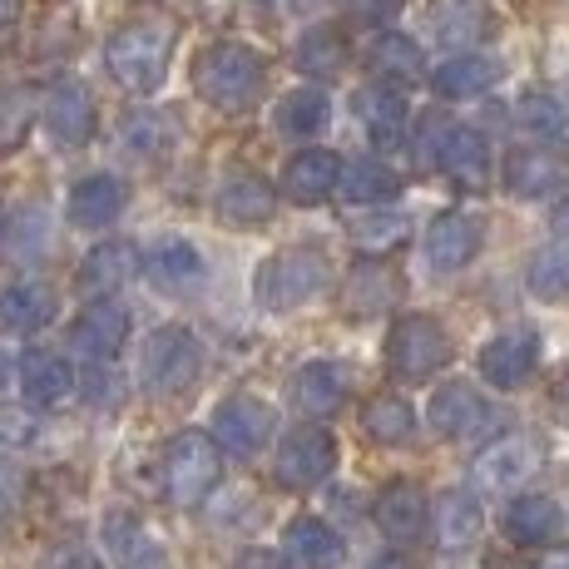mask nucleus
I'll return each instance as SVG.
<instances>
[{
    "label": "nucleus",
    "mask_w": 569,
    "mask_h": 569,
    "mask_svg": "<svg viewBox=\"0 0 569 569\" xmlns=\"http://www.w3.org/2000/svg\"><path fill=\"white\" fill-rule=\"evenodd\" d=\"M129 342V312L119 308V302H94V308H84L74 317L70 327V347L74 352H84L90 362H109V357H119V347Z\"/></svg>",
    "instance_id": "obj_20"
},
{
    "label": "nucleus",
    "mask_w": 569,
    "mask_h": 569,
    "mask_svg": "<svg viewBox=\"0 0 569 569\" xmlns=\"http://www.w3.org/2000/svg\"><path fill=\"white\" fill-rule=\"evenodd\" d=\"M555 228H560V238H569V199L555 208Z\"/></svg>",
    "instance_id": "obj_51"
},
{
    "label": "nucleus",
    "mask_w": 569,
    "mask_h": 569,
    "mask_svg": "<svg viewBox=\"0 0 569 569\" xmlns=\"http://www.w3.org/2000/svg\"><path fill=\"white\" fill-rule=\"evenodd\" d=\"M20 10V0H0V20H10Z\"/></svg>",
    "instance_id": "obj_52"
},
{
    "label": "nucleus",
    "mask_w": 569,
    "mask_h": 569,
    "mask_svg": "<svg viewBox=\"0 0 569 569\" xmlns=\"http://www.w3.org/2000/svg\"><path fill=\"white\" fill-rule=\"evenodd\" d=\"M74 228H109L119 213H124V183L114 173H84L70 189V203H64Z\"/></svg>",
    "instance_id": "obj_25"
},
{
    "label": "nucleus",
    "mask_w": 569,
    "mask_h": 569,
    "mask_svg": "<svg viewBox=\"0 0 569 569\" xmlns=\"http://www.w3.org/2000/svg\"><path fill=\"white\" fill-rule=\"evenodd\" d=\"M337 193L347 203H391L401 193V179L381 159H357L337 169Z\"/></svg>",
    "instance_id": "obj_33"
},
{
    "label": "nucleus",
    "mask_w": 569,
    "mask_h": 569,
    "mask_svg": "<svg viewBox=\"0 0 569 569\" xmlns=\"http://www.w3.org/2000/svg\"><path fill=\"white\" fill-rule=\"evenodd\" d=\"M337 470V441L322 431V426H298V431L282 436L278 461H272V476L288 490H317L327 476Z\"/></svg>",
    "instance_id": "obj_8"
},
{
    "label": "nucleus",
    "mask_w": 569,
    "mask_h": 569,
    "mask_svg": "<svg viewBox=\"0 0 569 569\" xmlns=\"http://www.w3.org/2000/svg\"><path fill=\"white\" fill-rule=\"evenodd\" d=\"M480 253V218L476 213H441L431 228H426V262L436 272H461L470 258Z\"/></svg>",
    "instance_id": "obj_17"
},
{
    "label": "nucleus",
    "mask_w": 569,
    "mask_h": 569,
    "mask_svg": "<svg viewBox=\"0 0 569 569\" xmlns=\"http://www.w3.org/2000/svg\"><path fill=\"white\" fill-rule=\"evenodd\" d=\"M362 569H411V565L401 560V555H371V560H367Z\"/></svg>",
    "instance_id": "obj_49"
},
{
    "label": "nucleus",
    "mask_w": 569,
    "mask_h": 569,
    "mask_svg": "<svg viewBox=\"0 0 569 569\" xmlns=\"http://www.w3.org/2000/svg\"><path fill=\"white\" fill-rule=\"evenodd\" d=\"M352 238H357V248H367V253H387V248H397L401 238H407V218H401V213L357 218V223H352Z\"/></svg>",
    "instance_id": "obj_42"
},
{
    "label": "nucleus",
    "mask_w": 569,
    "mask_h": 569,
    "mask_svg": "<svg viewBox=\"0 0 569 569\" xmlns=\"http://www.w3.org/2000/svg\"><path fill=\"white\" fill-rule=\"evenodd\" d=\"M332 119V104H327L322 90H292L288 100L278 104V129L288 139H312L322 134V124Z\"/></svg>",
    "instance_id": "obj_37"
},
{
    "label": "nucleus",
    "mask_w": 569,
    "mask_h": 569,
    "mask_svg": "<svg viewBox=\"0 0 569 569\" xmlns=\"http://www.w3.org/2000/svg\"><path fill=\"white\" fill-rule=\"evenodd\" d=\"M337 154H327V149H302L298 159L282 169V193H288L292 203H322L337 193Z\"/></svg>",
    "instance_id": "obj_29"
},
{
    "label": "nucleus",
    "mask_w": 569,
    "mask_h": 569,
    "mask_svg": "<svg viewBox=\"0 0 569 569\" xmlns=\"http://www.w3.org/2000/svg\"><path fill=\"white\" fill-rule=\"evenodd\" d=\"M278 208V189H272L262 173H228L223 189H218V218L233 228H258L272 218Z\"/></svg>",
    "instance_id": "obj_21"
},
{
    "label": "nucleus",
    "mask_w": 569,
    "mask_h": 569,
    "mask_svg": "<svg viewBox=\"0 0 569 569\" xmlns=\"http://www.w3.org/2000/svg\"><path fill=\"white\" fill-rule=\"evenodd\" d=\"M362 431L377 446H407L416 436V411L401 397H391V391L387 397H371L362 407Z\"/></svg>",
    "instance_id": "obj_35"
},
{
    "label": "nucleus",
    "mask_w": 569,
    "mask_h": 569,
    "mask_svg": "<svg viewBox=\"0 0 569 569\" xmlns=\"http://www.w3.org/2000/svg\"><path fill=\"white\" fill-rule=\"evenodd\" d=\"M282 555H288V565H302V569H332L342 560V535L327 520L298 516L282 530Z\"/></svg>",
    "instance_id": "obj_27"
},
{
    "label": "nucleus",
    "mask_w": 569,
    "mask_h": 569,
    "mask_svg": "<svg viewBox=\"0 0 569 569\" xmlns=\"http://www.w3.org/2000/svg\"><path fill=\"white\" fill-rule=\"evenodd\" d=\"M119 144H124V154H134V159H159L163 149H169L163 119H159V114H149V109L129 114V119H124V129H119Z\"/></svg>",
    "instance_id": "obj_41"
},
{
    "label": "nucleus",
    "mask_w": 569,
    "mask_h": 569,
    "mask_svg": "<svg viewBox=\"0 0 569 569\" xmlns=\"http://www.w3.org/2000/svg\"><path fill=\"white\" fill-rule=\"evenodd\" d=\"M233 569H292V565H288V555L282 550H243Z\"/></svg>",
    "instance_id": "obj_46"
},
{
    "label": "nucleus",
    "mask_w": 569,
    "mask_h": 569,
    "mask_svg": "<svg viewBox=\"0 0 569 569\" xmlns=\"http://www.w3.org/2000/svg\"><path fill=\"white\" fill-rule=\"evenodd\" d=\"M347 36L337 26H312L308 36L298 40V70L312 74V80H332V74L347 70Z\"/></svg>",
    "instance_id": "obj_34"
},
{
    "label": "nucleus",
    "mask_w": 569,
    "mask_h": 569,
    "mask_svg": "<svg viewBox=\"0 0 569 569\" xmlns=\"http://www.w3.org/2000/svg\"><path fill=\"white\" fill-rule=\"evenodd\" d=\"M486 569H535V565L525 560V555H490Z\"/></svg>",
    "instance_id": "obj_47"
},
{
    "label": "nucleus",
    "mask_w": 569,
    "mask_h": 569,
    "mask_svg": "<svg viewBox=\"0 0 569 569\" xmlns=\"http://www.w3.org/2000/svg\"><path fill=\"white\" fill-rule=\"evenodd\" d=\"M40 114V94L30 84H0V154H16Z\"/></svg>",
    "instance_id": "obj_36"
},
{
    "label": "nucleus",
    "mask_w": 569,
    "mask_h": 569,
    "mask_svg": "<svg viewBox=\"0 0 569 569\" xmlns=\"http://www.w3.org/2000/svg\"><path fill=\"white\" fill-rule=\"evenodd\" d=\"M10 490H16L10 486V470L0 466V525H6V516H10Z\"/></svg>",
    "instance_id": "obj_50"
},
{
    "label": "nucleus",
    "mask_w": 569,
    "mask_h": 569,
    "mask_svg": "<svg viewBox=\"0 0 569 569\" xmlns=\"http://www.w3.org/2000/svg\"><path fill=\"white\" fill-rule=\"evenodd\" d=\"M525 288H530L535 298H545V302L569 298V248L565 243L540 248V253L530 258V268H525Z\"/></svg>",
    "instance_id": "obj_39"
},
{
    "label": "nucleus",
    "mask_w": 569,
    "mask_h": 569,
    "mask_svg": "<svg viewBox=\"0 0 569 569\" xmlns=\"http://www.w3.org/2000/svg\"><path fill=\"white\" fill-rule=\"evenodd\" d=\"M104 550L114 555L119 569H173L169 550L159 545V535L144 520H134L129 510L104 516Z\"/></svg>",
    "instance_id": "obj_18"
},
{
    "label": "nucleus",
    "mask_w": 569,
    "mask_h": 569,
    "mask_svg": "<svg viewBox=\"0 0 569 569\" xmlns=\"http://www.w3.org/2000/svg\"><path fill=\"white\" fill-rule=\"evenodd\" d=\"M139 272V253L129 243H100L90 248V258L80 262V292H90V298H109V292H119L129 278Z\"/></svg>",
    "instance_id": "obj_31"
},
{
    "label": "nucleus",
    "mask_w": 569,
    "mask_h": 569,
    "mask_svg": "<svg viewBox=\"0 0 569 569\" xmlns=\"http://www.w3.org/2000/svg\"><path fill=\"white\" fill-rule=\"evenodd\" d=\"M555 411H560V421L569 426V367H565V377H560V387H555Z\"/></svg>",
    "instance_id": "obj_48"
},
{
    "label": "nucleus",
    "mask_w": 569,
    "mask_h": 569,
    "mask_svg": "<svg viewBox=\"0 0 569 569\" xmlns=\"http://www.w3.org/2000/svg\"><path fill=\"white\" fill-rule=\"evenodd\" d=\"M193 90L213 109H243L262 90V54L238 40H213L193 54Z\"/></svg>",
    "instance_id": "obj_3"
},
{
    "label": "nucleus",
    "mask_w": 569,
    "mask_h": 569,
    "mask_svg": "<svg viewBox=\"0 0 569 569\" xmlns=\"http://www.w3.org/2000/svg\"><path fill=\"white\" fill-rule=\"evenodd\" d=\"M436 540H441V550H470V545L480 540V506L470 490H446L441 500H436Z\"/></svg>",
    "instance_id": "obj_32"
},
{
    "label": "nucleus",
    "mask_w": 569,
    "mask_h": 569,
    "mask_svg": "<svg viewBox=\"0 0 569 569\" xmlns=\"http://www.w3.org/2000/svg\"><path fill=\"white\" fill-rule=\"evenodd\" d=\"M387 362L397 377L407 381H426L436 377L446 362H451V337L436 317L426 312H411V317H397L387 332Z\"/></svg>",
    "instance_id": "obj_7"
},
{
    "label": "nucleus",
    "mask_w": 569,
    "mask_h": 569,
    "mask_svg": "<svg viewBox=\"0 0 569 569\" xmlns=\"http://www.w3.org/2000/svg\"><path fill=\"white\" fill-rule=\"evenodd\" d=\"M506 535L525 550H545L565 535V510L550 496H516L506 510Z\"/></svg>",
    "instance_id": "obj_24"
},
{
    "label": "nucleus",
    "mask_w": 569,
    "mask_h": 569,
    "mask_svg": "<svg viewBox=\"0 0 569 569\" xmlns=\"http://www.w3.org/2000/svg\"><path fill=\"white\" fill-rule=\"evenodd\" d=\"M54 317V292L46 282H10L0 292V332L6 337H30Z\"/></svg>",
    "instance_id": "obj_28"
},
{
    "label": "nucleus",
    "mask_w": 569,
    "mask_h": 569,
    "mask_svg": "<svg viewBox=\"0 0 569 569\" xmlns=\"http://www.w3.org/2000/svg\"><path fill=\"white\" fill-rule=\"evenodd\" d=\"M506 189L516 199H555V193L569 189V159L560 149H545V144L516 149L506 159Z\"/></svg>",
    "instance_id": "obj_12"
},
{
    "label": "nucleus",
    "mask_w": 569,
    "mask_h": 569,
    "mask_svg": "<svg viewBox=\"0 0 569 569\" xmlns=\"http://www.w3.org/2000/svg\"><path fill=\"white\" fill-rule=\"evenodd\" d=\"M272 436V407L258 397H228L213 407V446L228 456H258Z\"/></svg>",
    "instance_id": "obj_9"
},
{
    "label": "nucleus",
    "mask_w": 569,
    "mask_h": 569,
    "mask_svg": "<svg viewBox=\"0 0 569 569\" xmlns=\"http://www.w3.org/2000/svg\"><path fill=\"white\" fill-rule=\"evenodd\" d=\"M199 367H203V347L189 327L169 322V327H154V332L144 337L139 381H144V391H154V397H179L183 387L199 381Z\"/></svg>",
    "instance_id": "obj_6"
},
{
    "label": "nucleus",
    "mask_w": 569,
    "mask_h": 569,
    "mask_svg": "<svg viewBox=\"0 0 569 569\" xmlns=\"http://www.w3.org/2000/svg\"><path fill=\"white\" fill-rule=\"evenodd\" d=\"M426 421H431V431L446 436V441H466V436H480L490 426V407L480 401L476 387L446 381V387H436L431 407H426Z\"/></svg>",
    "instance_id": "obj_14"
},
{
    "label": "nucleus",
    "mask_w": 569,
    "mask_h": 569,
    "mask_svg": "<svg viewBox=\"0 0 569 569\" xmlns=\"http://www.w3.org/2000/svg\"><path fill=\"white\" fill-rule=\"evenodd\" d=\"M397 298H401V278L387 262H357L342 278V288H337V308L352 317H371V312L391 308Z\"/></svg>",
    "instance_id": "obj_23"
},
{
    "label": "nucleus",
    "mask_w": 569,
    "mask_h": 569,
    "mask_svg": "<svg viewBox=\"0 0 569 569\" xmlns=\"http://www.w3.org/2000/svg\"><path fill=\"white\" fill-rule=\"evenodd\" d=\"M144 278L154 282L159 292L179 298V292L203 288L208 268H203V253L189 243V238H159V243L144 253Z\"/></svg>",
    "instance_id": "obj_16"
},
{
    "label": "nucleus",
    "mask_w": 569,
    "mask_h": 569,
    "mask_svg": "<svg viewBox=\"0 0 569 569\" xmlns=\"http://www.w3.org/2000/svg\"><path fill=\"white\" fill-rule=\"evenodd\" d=\"M218 480H223V451L208 431H179L163 446V490H169L173 506H203Z\"/></svg>",
    "instance_id": "obj_5"
},
{
    "label": "nucleus",
    "mask_w": 569,
    "mask_h": 569,
    "mask_svg": "<svg viewBox=\"0 0 569 569\" xmlns=\"http://www.w3.org/2000/svg\"><path fill=\"white\" fill-rule=\"evenodd\" d=\"M436 30H441V40H461V36H476L480 30V10L470 6V0H446L441 10H436Z\"/></svg>",
    "instance_id": "obj_43"
},
{
    "label": "nucleus",
    "mask_w": 569,
    "mask_h": 569,
    "mask_svg": "<svg viewBox=\"0 0 569 569\" xmlns=\"http://www.w3.org/2000/svg\"><path fill=\"white\" fill-rule=\"evenodd\" d=\"M535 367H540V337L525 332V327L490 337V342L480 347V377L500 391L525 387V381L535 377Z\"/></svg>",
    "instance_id": "obj_11"
},
{
    "label": "nucleus",
    "mask_w": 569,
    "mask_h": 569,
    "mask_svg": "<svg viewBox=\"0 0 569 569\" xmlns=\"http://www.w3.org/2000/svg\"><path fill=\"white\" fill-rule=\"evenodd\" d=\"M0 381H6V357H0Z\"/></svg>",
    "instance_id": "obj_54"
},
{
    "label": "nucleus",
    "mask_w": 569,
    "mask_h": 569,
    "mask_svg": "<svg viewBox=\"0 0 569 569\" xmlns=\"http://www.w3.org/2000/svg\"><path fill=\"white\" fill-rule=\"evenodd\" d=\"M30 436H36V421H30L26 411L0 407V441H6V446H26Z\"/></svg>",
    "instance_id": "obj_45"
},
{
    "label": "nucleus",
    "mask_w": 569,
    "mask_h": 569,
    "mask_svg": "<svg viewBox=\"0 0 569 569\" xmlns=\"http://www.w3.org/2000/svg\"><path fill=\"white\" fill-rule=\"evenodd\" d=\"M288 401L298 416H312V421H322V416H332L337 407L347 401V377L342 367L332 362H308L298 367L288 377Z\"/></svg>",
    "instance_id": "obj_22"
},
{
    "label": "nucleus",
    "mask_w": 569,
    "mask_h": 569,
    "mask_svg": "<svg viewBox=\"0 0 569 569\" xmlns=\"http://www.w3.org/2000/svg\"><path fill=\"white\" fill-rule=\"evenodd\" d=\"M332 278V262L322 248H278L258 262L253 272V298L262 312H298L302 302H312Z\"/></svg>",
    "instance_id": "obj_2"
},
{
    "label": "nucleus",
    "mask_w": 569,
    "mask_h": 569,
    "mask_svg": "<svg viewBox=\"0 0 569 569\" xmlns=\"http://www.w3.org/2000/svg\"><path fill=\"white\" fill-rule=\"evenodd\" d=\"M500 80V64L490 54H451L431 70V84L441 100H476Z\"/></svg>",
    "instance_id": "obj_30"
},
{
    "label": "nucleus",
    "mask_w": 569,
    "mask_h": 569,
    "mask_svg": "<svg viewBox=\"0 0 569 569\" xmlns=\"http://www.w3.org/2000/svg\"><path fill=\"white\" fill-rule=\"evenodd\" d=\"M40 569H104V565L94 560L80 540H64V545H50L46 560H40Z\"/></svg>",
    "instance_id": "obj_44"
},
{
    "label": "nucleus",
    "mask_w": 569,
    "mask_h": 569,
    "mask_svg": "<svg viewBox=\"0 0 569 569\" xmlns=\"http://www.w3.org/2000/svg\"><path fill=\"white\" fill-rule=\"evenodd\" d=\"M371 520H377V530L387 535L391 545H411V540H421V530L431 525V506H426L421 486L391 480V486H381L377 506H371Z\"/></svg>",
    "instance_id": "obj_15"
},
{
    "label": "nucleus",
    "mask_w": 569,
    "mask_h": 569,
    "mask_svg": "<svg viewBox=\"0 0 569 569\" xmlns=\"http://www.w3.org/2000/svg\"><path fill=\"white\" fill-rule=\"evenodd\" d=\"M516 124L525 129V134L540 139V144H550V139H565L569 114L550 100V94H525V100L516 104Z\"/></svg>",
    "instance_id": "obj_40"
},
{
    "label": "nucleus",
    "mask_w": 569,
    "mask_h": 569,
    "mask_svg": "<svg viewBox=\"0 0 569 569\" xmlns=\"http://www.w3.org/2000/svg\"><path fill=\"white\" fill-rule=\"evenodd\" d=\"M40 114H46V129L54 144L80 149L94 139V100L80 80H60L54 90L40 100Z\"/></svg>",
    "instance_id": "obj_13"
},
{
    "label": "nucleus",
    "mask_w": 569,
    "mask_h": 569,
    "mask_svg": "<svg viewBox=\"0 0 569 569\" xmlns=\"http://www.w3.org/2000/svg\"><path fill=\"white\" fill-rule=\"evenodd\" d=\"M416 159H421V169H441L446 179H456L461 189H486L490 149H486V139L466 124L426 119L421 134H416Z\"/></svg>",
    "instance_id": "obj_4"
},
{
    "label": "nucleus",
    "mask_w": 569,
    "mask_h": 569,
    "mask_svg": "<svg viewBox=\"0 0 569 569\" xmlns=\"http://www.w3.org/2000/svg\"><path fill=\"white\" fill-rule=\"evenodd\" d=\"M20 391H26L30 407H60L74 391V367L60 352L36 347V352L20 357Z\"/></svg>",
    "instance_id": "obj_26"
},
{
    "label": "nucleus",
    "mask_w": 569,
    "mask_h": 569,
    "mask_svg": "<svg viewBox=\"0 0 569 569\" xmlns=\"http://www.w3.org/2000/svg\"><path fill=\"white\" fill-rule=\"evenodd\" d=\"M357 119H362L371 149H381V154H391V149H401V134H407V100H401V90H391V84H362L357 90Z\"/></svg>",
    "instance_id": "obj_19"
},
{
    "label": "nucleus",
    "mask_w": 569,
    "mask_h": 569,
    "mask_svg": "<svg viewBox=\"0 0 569 569\" xmlns=\"http://www.w3.org/2000/svg\"><path fill=\"white\" fill-rule=\"evenodd\" d=\"M173 60V26L169 20H129L109 36L104 64L129 94H154Z\"/></svg>",
    "instance_id": "obj_1"
},
{
    "label": "nucleus",
    "mask_w": 569,
    "mask_h": 569,
    "mask_svg": "<svg viewBox=\"0 0 569 569\" xmlns=\"http://www.w3.org/2000/svg\"><path fill=\"white\" fill-rule=\"evenodd\" d=\"M371 70L381 74V84L387 80H421V50H416L411 36H401V30H387V36L371 46Z\"/></svg>",
    "instance_id": "obj_38"
},
{
    "label": "nucleus",
    "mask_w": 569,
    "mask_h": 569,
    "mask_svg": "<svg viewBox=\"0 0 569 569\" xmlns=\"http://www.w3.org/2000/svg\"><path fill=\"white\" fill-rule=\"evenodd\" d=\"M540 441H535L530 431H510L500 436V441H490L486 451L476 456V466H470V476H476L480 490H516L520 480L535 476V466H540Z\"/></svg>",
    "instance_id": "obj_10"
},
{
    "label": "nucleus",
    "mask_w": 569,
    "mask_h": 569,
    "mask_svg": "<svg viewBox=\"0 0 569 569\" xmlns=\"http://www.w3.org/2000/svg\"><path fill=\"white\" fill-rule=\"evenodd\" d=\"M0 238H6V208H0Z\"/></svg>",
    "instance_id": "obj_53"
}]
</instances>
